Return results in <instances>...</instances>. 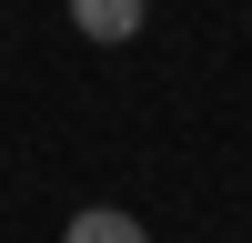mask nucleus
<instances>
[{"label": "nucleus", "mask_w": 252, "mask_h": 243, "mask_svg": "<svg viewBox=\"0 0 252 243\" xmlns=\"http://www.w3.org/2000/svg\"><path fill=\"white\" fill-rule=\"evenodd\" d=\"M141 10H152V0H71V31L81 40H131Z\"/></svg>", "instance_id": "nucleus-1"}, {"label": "nucleus", "mask_w": 252, "mask_h": 243, "mask_svg": "<svg viewBox=\"0 0 252 243\" xmlns=\"http://www.w3.org/2000/svg\"><path fill=\"white\" fill-rule=\"evenodd\" d=\"M61 243H152V233H141L121 202H91V213H71V223H61Z\"/></svg>", "instance_id": "nucleus-2"}]
</instances>
